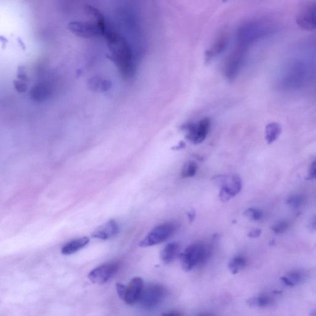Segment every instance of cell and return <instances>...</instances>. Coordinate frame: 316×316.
Segmentation results:
<instances>
[{
    "label": "cell",
    "instance_id": "cell-1",
    "mask_svg": "<svg viewBox=\"0 0 316 316\" xmlns=\"http://www.w3.org/2000/svg\"><path fill=\"white\" fill-rule=\"evenodd\" d=\"M274 30L273 25L268 22L255 20L245 23L237 31V46L247 49L253 43L271 35Z\"/></svg>",
    "mask_w": 316,
    "mask_h": 316
},
{
    "label": "cell",
    "instance_id": "cell-2",
    "mask_svg": "<svg viewBox=\"0 0 316 316\" xmlns=\"http://www.w3.org/2000/svg\"><path fill=\"white\" fill-rule=\"evenodd\" d=\"M210 256V250L202 243H195L187 247L180 256L181 265L185 271H192L193 268L205 263Z\"/></svg>",
    "mask_w": 316,
    "mask_h": 316
},
{
    "label": "cell",
    "instance_id": "cell-3",
    "mask_svg": "<svg viewBox=\"0 0 316 316\" xmlns=\"http://www.w3.org/2000/svg\"><path fill=\"white\" fill-rule=\"evenodd\" d=\"M306 64L300 61L294 62L285 70L284 85L290 89H299L305 85L308 75Z\"/></svg>",
    "mask_w": 316,
    "mask_h": 316
},
{
    "label": "cell",
    "instance_id": "cell-4",
    "mask_svg": "<svg viewBox=\"0 0 316 316\" xmlns=\"http://www.w3.org/2000/svg\"><path fill=\"white\" fill-rule=\"evenodd\" d=\"M214 180L220 185L219 198L222 202H228L241 191L242 179L237 175L217 176L214 177Z\"/></svg>",
    "mask_w": 316,
    "mask_h": 316
},
{
    "label": "cell",
    "instance_id": "cell-5",
    "mask_svg": "<svg viewBox=\"0 0 316 316\" xmlns=\"http://www.w3.org/2000/svg\"><path fill=\"white\" fill-rule=\"evenodd\" d=\"M177 229L176 224L166 223L154 228L140 242L141 247H148L161 244L169 239Z\"/></svg>",
    "mask_w": 316,
    "mask_h": 316
},
{
    "label": "cell",
    "instance_id": "cell-6",
    "mask_svg": "<svg viewBox=\"0 0 316 316\" xmlns=\"http://www.w3.org/2000/svg\"><path fill=\"white\" fill-rule=\"evenodd\" d=\"M166 294L167 290L163 285H152L143 289L138 302L145 309H152L163 301Z\"/></svg>",
    "mask_w": 316,
    "mask_h": 316
},
{
    "label": "cell",
    "instance_id": "cell-7",
    "mask_svg": "<svg viewBox=\"0 0 316 316\" xmlns=\"http://www.w3.org/2000/svg\"><path fill=\"white\" fill-rule=\"evenodd\" d=\"M248 49L237 46L227 59L225 75L227 80H234L239 75L246 59Z\"/></svg>",
    "mask_w": 316,
    "mask_h": 316
},
{
    "label": "cell",
    "instance_id": "cell-8",
    "mask_svg": "<svg viewBox=\"0 0 316 316\" xmlns=\"http://www.w3.org/2000/svg\"><path fill=\"white\" fill-rule=\"evenodd\" d=\"M210 126L211 119L209 117L202 119L196 123L185 125L184 129L187 132V139L194 144H200L207 137Z\"/></svg>",
    "mask_w": 316,
    "mask_h": 316
},
{
    "label": "cell",
    "instance_id": "cell-9",
    "mask_svg": "<svg viewBox=\"0 0 316 316\" xmlns=\"http://www.w3.org/2000/svg\"><path fill=\"white\" fill-rule=\"evenodd\" d=\"M297 23L303 29L313 30L316 25V2H309L302 6L297 16Z\"/></svg>",
    "mask_w": 316,
    "mask_h": 316
},
{
    "label": "cell",
    "instance_id": "cell-10",
    "mask_svg": "<svg viewBox=\"0 0 316 316\" xmlns=\"http://www.w3.org/2000/svg\"><path fill=\"white\" fill-rule=\"evenodd\" d=\"M119 269L118 263H109L94 269L88 275L91 282L96 284H103L110 280Z\"/></svg>",
    "mask_w": 316,
    "mask_h": 316
},
{
    "label": "cell",
    "instance_id": "cell-11",
    "mask_svg": "<svg viewBox=\"0 0 316 316\" xmlns=\"http://www.w3.org/2000/svg\"><path fill=\"white\" fill-rule=\"evenodd\" d=\"M143 289L144 287L142 278H135L132 279L127 287L124 302L129 305L135 304L136 302L139 301Z\"/></svg>",
    "mask_w": 316,
    "mask_h": 316
},
{
    "label": "cell",
    "instance_id": "cell-12",
    "mask_svg": "<svg viewBox=\"0 0 316 316\" xmlns=\"http://www.w3.org/2000/svg\"><path fill=\"white\" fill-rule=\"evenodd\" d=\"M228 44V36L226 33H221L216 39L215 42L206 52V61L210 62L217 56L223 53L225 50Z\"/></svg>",
    "mask_w": 316,
    "mask_h": 316
},
{
    "label": "cell",
    "instance_id": "cell-13",
    "mask_svg": "<svg viewBox=\"0 0 316 316\" xmlns=\"http://www.w3.org/2000/svg\"><path fill=\"white\" fill-rule=\"evenodd\" d=\"M118 224L114 220L108 222L93 232L92 236L96 239L108 240L119 233Z\"/></svg>",
    "mask_w": 316,
    "mask_h": 316
},
{
    "label": "cell",
    "instance_id": "cell-14",
    "mask_svg": "<svg viewBox=\"0 0 316 316\" xmlns=\"http://www.w3.org/2000/svg\"><path fill=\"white\" fill-rule=\"evenodd\" d=\"M50 93L49 86L46 83H40L33 86L30 90V96L33 101L42 102L49 97Z\"/></svg>",
    "mask_w": 316,
    "mask_h": 316
},
{
    "label": "cell",
    "instance_id": "cell-15",
    "mask_svg": "<svg viewBox=\"0 0 316 316\" xmlns=\"http://www.w3.org/2000/svg\"><path fill=\"white\" fill-rule=\"evenodd\" d=\"M89 242L90 240L88 237H82L72 240L64 245L62 248L61 253L64 255L74 254L85 247Z\"/></svg>",
    "mask_w": 316,
    "mask_h": 316
},
{
    "label": "cell",
    "instance_id": "cell-16",
    "mask_svg": "<svg viewBox=\"0 0 316 316\" xmlns=\"http://www.w3.org/2000/svg\"><path fill=\"white\" fill-rule=\"evenodd\" d=\"M307 274L302 271H293L283 277L281 280L287 286L294 287L301 284L306 281Z\"/></svg>",
    "mask_w": 316,
    "mask_h": 316
},
{
    "label": "cell",
    "instance_id": "cell-17",
    "mask_svg": "<svg viewBox=\"0 0 316 316\" xmlns=\"http://www.w3.org/2000/svg\"><path fill=\"white\" fill-rule=\"evenodd\" d=\"M276 302L275 295L271 294H263L259 296L253 297L248 301L251 307L266 308L273 306Z\"/></svg>",
    "mask_w": 316,
    "mask_h": 316
},
{
    "label": "cell",
    "instance_id": "cell-18",
    "mask_svg": "<svg viewBox=\"0 0 316 316\" xmlns=\"http://www.w3.org/2000/svg\"><path fill=\"white\" fill-rule=\"evenodd\" d=\"M179 245L176 242L170 243L166 245L161 254L162 261L166 265L171 263L179 254Z\"/></svg>",
    "mask_w": 316,
    "mask_h": 316
},
{
    "label": "cell",
    "instance_id": "cell-19",
    "mask_svg": "<svg viewBox=\"0 0 316 316\" xmlns=\"http://www.w3.org/2000/svg\"><path fill=\"white\" fill-rule=\"evenodd\" d=\"M282 127L277 122H272L266 125L265 129V138L268 144L276 142L281 134Z\"/></svg>",
    "mask_w": 316,
    "mask_h": 316
},
{
    "label": "cell",
    "instance_id": "cell-20",
    "mask_svg": "<svg viewBox=\"0 0 316 316\" xmlns=\"http://www.w3.org/2000/svg\"><path fill=\"white\" fill-rule=\"evenodd\" d=\"M247 265V260L246 258L242 255H238L230 261L229 268L232 274H236L240 271L246 267Z\"/></svg>",
    "mask_w": 316,
    "mask_h": 316
},
{
    "label": "cell",
    "instance_id": "cell-21",
    "mask_svg": "<svg viewBox=\"0 0 316 316\" xmlns=\"http://www.w3.org/2000/svg\"><path fill=\"white\" fill-rule=\"evenodd\" d=\"M198 170L197 164L194 161H189L185 163L182 169L181 176L183 178H189L195 176Z\"/></svg>",
    "mask_w": 316,
    "mask_h": 316
},
{
    "label": "cell",
    "instance_id": "cell-22",
    "mask_svg": "<svg viewBox=\"0 0 316 316\" xmlns=\"http://www.w3.org/2000/svg\"><path fill=\"white\" fill-rule=\"evenodd\" d=\"M305 203V198L301 195H292L287 200V205L294 210L301 208Z\"/></svg>",
    "mask_w": 316,
    "mask_h": 316
},
{
    "label": "cell",
    "instance_id": "cell-23",
    "mask_svg": "<svg viewBox=\"0 0 316 316\" xmlns=\"http://www.w3.org/2000/svg\"><path fill=\"white\" fill-rule=\"evenodd\" d=\"M244 215L250 220L257 221L262 218L263 214L262 211L258 209L250 208L245 210Z\"/></svg>",
    "mask_w": 316,
    "mask_h": 316
},
{
    "label": "cell",
    "instance_id": "cell-24",
    "mask_svg": "<svg viewBox=\"0 0 316 316\" xmlns=\"http://www.w3.org/2000/svg\"><path fill=\"white\" fill-rule=\"evenodd\" d=\"M289 226L287 221H279L272 227V230L276 234H282L287 231V229H289Z\"/></svg>",
    "mask_w": 316,
    "mask_h": 316
},
{
    "label": "cell",
    "instance_id": "cell-25",
    "mask_svg": "<svg viewBox=\"0 0 316 316\" xmlns=\"http://www.w3.org/2000/svg\"><path fill=\"white\" fill-rule=\"evenodd\" d=\"M14 86L15 89L17 92L24 93L27 90L28 85L27 83L23 82V81L16 80L14 81Z\"/></svg>",
    "mask_w": 316,
    "mask_h": 316
},
{
    "label": "cell",
    "instance_id": "cell-26",
    "mask_svg": "<svg viewBox=\"0 0 316 316\" xmlns=\"http://www.w3.org/2000/svg\"><path fill=\"white\" fill-rule=\"evenodd\" d=\"M116 290L120 299L124 300L125 295H126L127 287L121 283H117L116 284Z\"/></svg>",
    "mask_w": 316,
    "mask_h": 316
},
{
    "label": "cell",
    "instance_id": "cell-27",
    "mask_svg": "<svg viewBox=\"0 0 316 316\" xmlns=\"http://www.w3.org/2000/svg\"><path fill=\"white\" fill-rule=\"evenodd\" d=\"M316 177V162L314 161L313 162L312 164L310 167L309 169V177H308V179L309 180H315Z\"/></svg>",
    "mask_w": 316,
    "mask_h": 316
},
{
    "label": "cell",
    "instance_id": "cell-28",
    "mask_svg": "<svg viewBox=\"0 0 316 316\" xmlns=\"http://www.w3.org/2000/svg\"><path fill=\"white\" fill-rule=\"evenodd\" d=\"M18 79L19 80L23 81V82H25L27 83L28 80V78L26 75L24 70L22 69V67H20L19 69H18V74H17Z\"/></svg>",
    "mask_w": 316,
    "mask_h": 316
},
{
    "label": "cell",
    "instance_id": "cell-29",
    "mask_svg": "<svg viewBox=\"0 0 316 316\" xmlns=\"http://www.w3.org/2000/svg\"><path fill=\"white\" fill-rule=\"evenodd\" d=\"M261 234V231L260 229H255L251 231L249 234H248V237L251 238V239H256V238L259 237Z\"/></svg>",
    "mask_w": 316,
    "mask_h": 316
},
{
    "label": "cell",
    "instance_id": "cell-30",
    "mask_svg": "<svg viewBox=\"0 0 316 316\" xmlns=\"http://www.w3.org/2000/svg\"><path fill=\"white\" fill-rule=\"evenodd\" d=\"M162 316H182V315L181 313L177 311H172V312L164 313Z\"/></svg>",
    "mask_w": 316,
    "mask_h": 316
},
{
    "label": "cell",
    "instance_id": "cell-31",
    "mask_svg": "<svg viewBox=\"0 0 316 316\" xmlns=\"http://www.w3.org/2000/svg\"><path fill=\"white\" fill-rule=\"evenodd\" d=\"M188 216H189V220L190 221L193 222L194 221L196 216L195 210H192L191 211H190L189 214H188Z\"/></svg>",
    "mask_w": 316,
    "mask_h": 316
},
{
    "label": "cell",
    "instance_id": "cell-32",
    "mask_svg": "<svg viewBox=\"0 0 316 316\" xmlns=\"http://www.w3.org/2000/svg\"><path fill=\"white\" fill-rule=\"evenodd\" d=\"M197 316H216L215 314H213L212 313H203L200 315Z\"/></svg>",
    "mask_w": 316,
    "mask_h": 316
},
{
    "label": "cell",
    "instance_id": "cell-33",
    "mask_svg": "<svg viewBox=\"0 0 316 316\" xmlns=\"http://www.w3.org/2000/svg\"><path fill=\"white\" fill-rule=\"evenodd\" d=\"M108 19H109V18H108ZM107 28H108V27H107ZM106 45H107V41H106Z\"/></svg>",
    "mask_w": 316,
    "mask_h": 316
}]
</instances>
